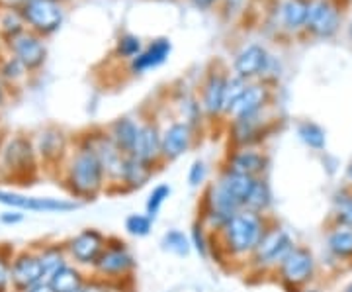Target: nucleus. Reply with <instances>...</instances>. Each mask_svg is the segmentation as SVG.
Returning a JSON list of instances; mask_svg holds the SVG:
<instances>
[{
    "instance_id": "obj_45",
    "label": "nucleus",
    "mask_w": 352,
    "mask_h": 292,
    "mask_svg": "<svg viewBox=\"0 0 352 292\" xmlns=\"http://www.w3.org/2000/svg\"><path fill=\"white\" fill-rule=\"evenodd\" d=\"M24 222V212H20V210H4L2 214H0V224L2 226H18V224H22Z\"/></svg>"
},
{
    "instance_id": "obj_54",
    "label": "nucleus",
    "mask_w": 352,
    "mask_h": 292,
    "mask_svg": "<svg viewBox=\"0 0 352 292\" xmlns=\"http://www.w3.org/2000/svg\"><path fill=\"white\" fill-rule=\"evenodd\" d=\"M61 2H63V0H61Z\"/></svg>"
},
{
    "instance_id": "obj_30",
    "label": "nucleus",
    "mask_w": 352,
    "mask_h": 292,
    "mask_svg": "<svg viewBox=\"0 0 352 292\" xmlns=\"http://www.w3.org/2000/svg\"><path fill=\"white\" fill-rule=\"evenodd\" d=\"M298 136H300V140H302L307 147H311L315 152H321V149L327 145L325 129L319 126V124H315V122H309V120L300 122V126H298Z\"/></svg>"
},
{
    "instance_id": "obj_46",
    "label": "nucleus",
    "mask_w": 352,
    "mask_h": 292,
    "mask_svg": "<svg viewBox=\"0 0 352 292\" xmlns=\"http://www.w3.org/2000/svg\"><path fill=\"white\" fill-rule=\"evenodd\" d=\"M198 10H212L215 4H219L221 0H190Z\"/></svg>"
},
{
    "instance_id": "obj_2",
    "label": "nucleus",
    "mask_w": 352,
    "mask_h": 292,
    "mask_svg": "<svg viewBox=\"0 0 352 292\" xmlns=\"http://www.w3.org/2000/svg\"><path fill=\"white\" fill-rule=\"evenodd\" d=\"M227 251L233 255H247L256 249L263 236L266 233L263 214L243 208L233 218H229L221 228Z\"/></svg>"
},
{
    "instance_id": "obj_11",
    "label": "nucleus",
    "mask_w": 352,
    "mask_h": 292,
    "mask_svg": "<svg viewBox=\"0 0 352 292\" xmlns=\"http://www.w3.org/2000/svg\"><path fill=\"white\" fill-rule=\"evenodd\" d=\"M47 280L45 269L41 265L39 253L22 251L12 257V286L14 291L25 292L39 282Z\"/></svg>"
},
{
    "instance_id": "obj_49",
    "label": "nucleus",
    "mask_w": 352,
    "mask_h": 292,
    "mask_svg": "<svg viewBox=\"0 0 352 292\" xmlns=\"http://www.w3.org/2000/svg\"><path fill=\"white\" fill-rule=\"evenodd\" d=\"M4 98H6V94H4V87H2V83H0V106L4 104Z\"/></svg>"
},
{
    "instance_id": "obj_47",
    "label": "nucleus",
    "mask_w": 352,
    "mask_h": 292,
    "mask_svg": "<svg viewBox=\"0 0 352 292\" xmlns=\"http://www.w3.org/2000/svg\"><path fill=\"white\" fill-rule=\"evenodd\" d=\"M25 292H55V289L51 286L47 280H43V282H39V284H36V286H32L30 291Z\"/></svg>"
},
{
    "instance_id": "obj_42",
    "label": "nucleus",
    "mask_w": 352,
    "mask_h": 292,
    "mask_svg": "<svg viewBox=\"0 0 352 292\" xmlns=\"http://www.w3.org/2000/svg\"><path fill=\"white\" fill-rule=\"evenodd\" d=\"M190 242H192V247H194L201 257H206V255H208V240H206V233H204L201 224H194Z\"/></svg>"
},
{
    "instance_id": "obj_37",
    "label": "nucleus",
    "mask_w": 352,
    "mask_h": 292,
    "mask_svg": "<svg viewBox=\"0 0 352 292\" xmlns=\"http://www.w3.org/2000/svg\"><path fill=\"white\" fill-rule=\"evenodd\" d=\"M153 218L147 214H129L126 218V231L133 238H147L151 233Z\"/></svg>"
},
{
    "instance_id": "obj_10",
    "label": "nucleus",
    "mask_w": 352,
    "mask_h": 292,
    "mask_svg": "<svg viewBox=\"0 0 352 292\" xmlns=\"http://www.w3.org/2000/svg\"><path fill=\"white\" fill-rule=\"evenodd\" d=\"M106 245L108 242L98 229H82L67 242V253L78 265H96Z\"/></svg>"
},
{
    "instance_id": "obj_22",
    "label": "nucleus",
    "mask_w": 352,
    "mask_h": 292,
    "mask_svg": "<svg viewBox=\"0 0 352 292\" xmlns=\"http://www.w3.org/2000/svg\"><path fill=\"white\" fill-rule=\"evenodd\" d=\"M266 126H268V120H264V112L231 120V140L239 147H249L254 141L263 140Z\"/></svg>"
},
{
    "instance_id": "obj_23",
    "label": "nucleus",
    "mask_w": 352,
    "mask_h": 292,
    "mask_svg": "<svg viewBox=\"0 0 352 292\" xmlns=\"http://www.w3.org/2000/svg\"><path fill=\"white\" fill-rule=\"evenodd\" d=\"M227 169L237 171L249 177H261L266 167H268V157L261 152H254L251 147H239L235 153L229 155V163Z\"/></svg>"
},
{
    "instance_id": "obj_36",
    "label": "nucleus",
    "mask_w": 352,
    "mask_h": 292,
    "mask_svg": "<svg viewBox=\"0 0 352 292\" xmlns=\"http://www.w3.org/2000/svg\"><path fill=\"white\" fill-rule=\"evenodd\" d=\"M331 253L337 257H352V231L349 229H337L329 236L327 240Z\"/></svg>"
},
{
    "instance_id": "obj_51",
    "label": "nucleus",
    "mask_w": 352,
    "mask_h": 292,
    "mask_svg": "<svg viewBox=\"0 0 352 292\" xmlns=\"http://www.w3.org/2000/svg\"><path fill=\"white\" fill-rule=\"evenodd\" d=\"M344 292H352V282L346 286V289H344Z\"/></svg>"
},
{
    "instance_id": "obj_5",
    "label": "nucleus",
    "mask_w": 352,
    "mask_h": 292,
    "mask_svg": "<svg viewBox=\"0 0 352 292\" xmlns=\"http://www.w3.org/2000/svg\"><path fill=\"white\" fill-rule=\"evenodd\" d=\"M25 25L38 36H50L63 24V2L61 0H28L20 8Z\"/></svg>"
},
{
    "instance_id": "obj_53",
    "label": "nucleus",
    "mask_w": 352,
    "mask_h": 292,
    "mask_svg": "<svg viewBox=\"0 0 352 292\" xmlns=\"http://www.w3.org/2000/svg\"><path fill=\"white\" fill-rule=\"evenodd\" d=\"M303 292H319V291H303Z\"/></svg>"
},
{
    "instance_id": "obj_35",
    "label": "nucleus",
    "mask_w": 352,
    "mask_h": 292,
    "mask_svg": "<svg viewBox=\"0 0 352 292\" xmlns=\"http://www.w3.org/2000/svg\"><path fill=\"white\" fill-rule=\"evenodd\" d=\"M143 51V41L135 34H122L116 41V55L122 59H135L139 53Z\"/></svg>"
},
{
    "instance_id": "obj_17",
    "label": "nucleus",
    "mask_w": 352,
    "mask_h": 292,
    "mask_svg": "<svg viewBox=\"0 0 352 292\" xmlns=\"http://www.w3.org/2000/svg\"><path fill=\"white\" fill-rule=\"evenodd\" d=\"M194 143V127L186 122H173L163 129V157L175 161Z\"/></svg>"
},
{
    "instance_id": "obj_21",
    "label": "nucleus",
    "mask_w": 352,
    "mask_h": 292,
    "mask_svg": "<svg viewBox=\"0 0 352 292\" xmlns=\"http://www.w3.org/2000/svg\"><path fill=\"white\" fill-rule=\"evenodd\" d=\"M34 147H36V153L43 163L55 165L65 157L67 136L59 127H45L38 134V138L34 141Z\"/></svg>"
},
{
    "instance_id": "obj_29",
    "label": "nucleus",
    "mask_w": 352,
    "mask_h": 292,
    "mask_svg": "<svg viewBox=\"0 0 352 292\" xmlns=\"http://www.w3.org/2000/svg\"><path fill=\"white\" fill-rule=\"evenodd\" d=\"M25 32V20L22 12L18 8H8L2 6L0 8V36L6 41H12L20 34Z\"/></svg>"
},
{
    "instance_id": "obj_39",
    "label": "nucleus",
    "mask_w": 352,
    "mask_h": 292,
    "mask_svg": "<svg viewBox=\"0 0 352 292\" xmlns=\"http://www.w3.org/2000/svg\"><path fill=\"white\" fill-rule=\"evenodd\" d=\"M12 286V259L0 249V292H8Z\"/></svg>"
},
{
    "instance_id": "obj_19",
    "label": "nucleus",
    "mask_w": 352,
    "mask_h": 292,
    "mask_svg": "<svg viewBox=\"0 0 352 292\" xmlns=\"http://www.w3.org/2000/svg\"><path fill=\"white\" fill-rule=\"evenodd\" d=\"M133 267H135L133 255L124 247V243L106 245L104 253L94 265V269L104 277H122V275H127Z\"/></svg>"
},
{
    "instance_id": "obj_41",
    "label": "nucleus",
    "mask_w": 352,
    "mask_h": 292,
    "mask_svg": "<svg viewBox=\"0 0 352 292\" xmlns=\"http://www.w3.org/2000/svg\"><path fill=\"white\" fill-rule=\"evenodd\" d=\"M206 178H208V167H206V163H204L201 159L194 161L188 171L190 187H194V189H196V187H200V185L206 182Z\"/></svg>"
},
{
    "instance_id": "obj_13",
    "label": "nucleus",
    "mask_w": 352,
    "mask_h": 292,
    "mask_svg": "<svg viewBox=\"0 0 352 292\" xmlns=\"http://www.w3.org/2000/svg\"><path fill=\"white\" fill-rule=\"evenodd\" d=\"M8 48L12 51L14 59H18L28 71H36V69H39L41 65L45 63L47 48H45L41 36H38V34L32 32V30L20 34V36L14 38L12 41H8Z\"/></svg>"
},
{
    "instance_id": "obj_6",
    "label": "nucleus",
    "mask_w": 352,
    "mask_h": 292,
    "mask_svg": "<svg viewBox=\"0 0 352 292\" xmlns=\"http://www.w3.org/2000/svg\"><path fill=\"white\" fill-rule=\"evenodd\" d=\"M342 22V10L337 0H309L305 32L315 38H333Z\"/></svg>"
},
{
    "instance_id": "obj_48",
    "label": "nucleus",
    "mask_w": 352,
    "mask_h": 292,
    "mask_svg": "<svg viewBox=\"0 0 352 292\" xmlns=\"http://www.w3.org/2000/svg\"><path fill=\"white\" fill-rule=\"evenodd\" d=\"M78 292H108V291H106L104 286H100V284H96V282H92V284H88L87 282V284H85V286H82Z\"/></svg>"
},
{
    "instance_id": "obj_9",
    "label": "nucleus",
    "mask_w": 352,
    "mask_h": 292,
    "mask_svg": "<svg viewBox=\"0 0 352 292\" xmlns=\"http://www.w3.org/2000/svg\"><path fill=\"white\" fill-rule=\"evenodd\" d=\"M294 247L296 245L284 229H266L252 257L258 267H278Z\"/></svg>"
},
{
    "instance_id": "obj_40",
    "label": "nucleus",
    "mask_w": 352,
    "mask_h": 292,
    "mask_svg": "<svg viewBox=\"0 0 352 292\" xmlns=\"http://www.w3.org/2000/svg\"><path fill=\"white\" fill-rule=\"evenodd\" d=\"M0 73H2V76H4L6 81H10V83H16V81L24 79L25 73H28V69H25L24 65L20 63L18 59L10 57V59H8L6 63L2 65Z\"/></svg>"
},
{
    "instance_id": "obj_50",
    "label": "nucleus",
    "mask_w": 352,
    "mask_h": 292,
    "mask_svg": "<svg viewBox=\"0 0 352 292\" xmlns=\"http://www.w3.org/2000/svg\"><path fill=\"white\" fill-rule=\"evenodd\" d=\"M346 177H349V180H352V163L349 165V169H346Z\"/></svg>"
},
{
    "instance_id": "obj_52",
    "label": "nucleus",
    "mask_w": 352,
    "mask_h": 292,
    "mask_svg": "<svg viewBox=\"0 0 352 292\" xmlns=\"http://www.w3.org/2000/svg\"><path fill=\"white\" fill-rule=\"evenodd\" d=\"M349 36H351V39H352V22H351V25H349Z\"/></svg>"
},
{
    "instance_id": "obj_20",
    "label": "nucleus",
    "mask_w": 352,
    "mask_h": 292,
    "mask_svg": "<svg viewBox=\"0 0 352 292\" xmlns=\"http://www.w3.org/2000/svg\"><path fill=\"white\" fill-rule=\"evenodd\" d=\"M173 53V43L168 38H157L151 41L147 48H143V51L139 53L135 59L129 61V71L133 75H143L151 69H157L170 57Z\"/></svg>"
},
{
    "instance_id": "obj_12",
    "label": "nucleus",
    "mask_w": 352,
    "mask_h": 292,
    "mask_svg": "<svg viewBox=\"0 0 352 292\" xmlns=\"http://www.w3.org/2000/svg\"><path fill=\"white\" fill-rule=\"evenodd\" d=\"M227 81H229V73L221 67L212 69L204 85H201V110L208 118H215V116L223 114L226 108V90Z\"/></svg>"
},
{
    "instance_id": "obj_25",
    "label": "nucleus",
    "mask_w": 352,
    "mask_h": 292,
    "mask_svg": "<svg viewBox=\"0 0 352 292\" xmlns=\"http://www.w3.org/2000/svg\"><path fill=\"white\" fill-rule=\"evenodd\" d=\"M256 177H249V175H243V173H237V171H231V169H226L219 178H217V182L226 189L237 202L245 208L247 206V200H249V196H251L252 189H254V185H256Z\"/></svg>"
},
{
    "instance_id": "obj_4",
    "label": "nucleus",
    "mask_w": 352,
    "mask_h": 292,
    "mask_svg": "<svg viewBox=\"0 0 352 292\" xmlns=\"http://www.w3.org/2000/svg\"><path fill=\"white\" fill-rule=\"evenodd\" d=\"M0 204L20 210V212H38V214H69L78 210L82 204L71 198H53V196H30L24 192L0 189Z\"/></svg>"
},
{
    "instance_id": "obj_32",
    "label": "nucleus",
    "mask_w": 352,
    "mask_h": 292,
    "mask_svg": "<svg viewBox=\"0 0 352 292\" xmlns=\"http://www.w3.org/2000/svg\"><path fill=\"white\" fill-rule=\"evenodd\" d=\"M161 245H163L164 251H170V253L178 255V257H188L190 249H192L190 238L180 229H168L163 236Z\"/></svg>"
},
{
    "instance_id": "obj_43",
    "label": "nucleus",
    "mask_w": 352,
    "mask_h": 292,
    "mask_svg": "<svg viewBox=\"0 0 352 292\" xmlns=\"http://www.w3.org/2000/svg\"><path fill=\"white\" fill-rule=\"evenodd\" d=\"M337 218H339L340 224L352 226V196H346V198L340 200L339 210H337Z\"/></svg>"
},
{
    "instance_id": "obj_7",
    "label": "nucleus",
    "mask_w": 352,
    "mask_h": 292,
    "mask_svg": "<svg viewBox=\"0 0 352 292\" xmlns=\"http://www.w3.org/2000/svg\"><path fill=\"white\" fill-rule=\"evenodd\" d=\"M272 63L274 59L264 45L247 43L237 51L233 59V73L252 83L254 79H266V73H270Z\"/></svg>"
},
{
    "instance_id": "obj_26",
    "label": "nucleus",
    "mask_w": 352,
    "mask_h": 292,
    "mask_svg": "<svg viewBox=\"0 0 352 292\" xmlns=\"http://www.w3.org/2000/svg\"><path fill=\"white\" fill-rule=\"evenodd\" d=\"M139 124L131 118H118L112 126L108 127V136L116 143V147L124 155H131L133 145L138 140Z\"/></svg>"
},
{
    "instance_id": "obj_34",
    "label": "nucleus",
    "mask_w": 352,
    "mask_h": 292,
    "mask_svg": "<svg viewBox=\"0 0 352 292\" xmlns=\"http://www.w3.org/2000/svg\"><path fill=\"white\" fill-rule=\"evenodd\" d=\"M249 87V81L241 79L235 73L229 75V81H227V90H226V108H223V116H231L235 104L239 102V98L245 94V90Z\"/></svg>"
},
{
    "instance_id": "obj_38",
    "label": "nucleus",
    "mask_w": 352,
    "mask_h": 292,
    "mask_svg": "<svg viewBox=\"0 0 352 292\" xmlns=\"http://www.w3.org/2000/svg\"><path fill=\"white\" fill-rule=\"evenodd\" d=\"M170 192L173 189L168 187V185H157L155 189L149 194V198H147V216L155 218L159 212H161V208H163V204L166 202V198L170 196Z\"/></svg>"
},
{
    "instance_id": "obj_14",
    "label": "nucleus",
    "mask_w": 352,
    "mask_h": 292,
    "mask_svg": "<svg viewBox=\"0 0 352 292\" xmlns=\"http://www.w3.org/2000/svg\"><path fill=\"white\" fill-rule=\"evenodd\" d=\"M315 257L309 249L294 247L280 263V277L288 286H302L314 277Z\"/></svg>"
},
{
    "instance_id": "obj_8",
    "label": "nucleus",
    "mask_w": 352,
    "mask_h": 292,
    "mask_svg": "<svg viewBox=\"0 0 352 292\" xmlns=\"http://www.w3.org/2000/svg\"><path fill=\"white\" fill-rule=\"evenodd\" d=\"M82 143L98 155L102 167L106 171V177L116 178V180L122 182L127 155H124L116 147V143L110 140L108 132H92V134H88L87 138L82 140Z\"/></svg>"
},
{
    "instance_id": "obj_28",
    "label": "nucleus",
    "mask_w": 352,
    "mask_h": 292,
    "mask_svg": "<svg viewBox=\"0 0 352 292\" xmlns=\"http://www.w3.org/2000/svg\"><path fill=\"white\" fill-rule=\"evenodd\" d=\"M153 175V167L135 159L133 155H127L126 165H124V175L122 182H126L129 189H141L149 182Z\"/></svg>"
},
{
    "instance_id": "obj_15",
    "label": "nucleus",
    "mask_w": 352,
    "mask_h": 292,
    "mask_svg": "<svg viewBox=\"0 0 352 292\" xmlns=\"http://www.w3.org/2000/svg\"><path fill=\"white\" fill-rule=\"evenodd\" d=\"M241 210H243V206L219 182H215L208 189V194H206V216L215 228H223L227 220L235 216Z\"/></svg>"
},
{
    "instance_id": "obj_3",
    "label": "nucleus",
    "mask_w": 352,
    "mask_h": 292,
    "mask_svg": "<svg viewBox=\"0 0 352 292\" xmlns=\"http://www.w3.org/2000/svg\"><path fill=\"white\" fill-rule=\"evenodd\" d=\"M38 169V153L34 141L14 136L0 147V173L10 178L30 177Z\"/></svg>"
},
{
    "instance_id": "obj_1",
    "label": "nucleus",
    "mask_w": 352,
    "mask_h": 292,
    "mask_svg": "<svg viewBox=\"0 0 352 292\" xmlns=\"http://www.w3.org/2000/svg\"><path fill=\"white\" fill-rule=\"evenodd\" d=\"M106 171L102 167L98 155L80 143V147L69 159V165L65 169V180L73 196L78 200L94 198L104 189Z\"/></svg>"
},
{
    "instance_id": "obj_31",
    "label": "nucleus",
    "mask_w": 352,
    "mask_h": 292,
    "mask_svg": "<svg viewBox=\"0 0 352 292\" xmlns=\"http://www.w3.org/2000/svg\"><path fill=\"white\" fill-rule=\"evenodd\" d=\"M270 204H272V192H270V187H268V182H266L264 178H258L245 208L251 210V212H256V214H263V212H266V210L270 208Z\"/></svg>"
},
{
    "instance_id": "obj_33",
    "label": "nucleus",
    "mask_w": 352,
    "mask_h": 292,
    "mask_svg": "<svg viewBox=\"0 0 352 292\" xmlns=\"http://www.w3.org/2000/svg\"><path fill=\"white\" fill-rule=\"evenodd\" d=\"M65 257H67L65 249L59 247V245H45L43 251H39V259H41V265L45 269V277L47 279L55 271H59L63 265H67Z\"/></svg>"
},
{
    "instance_id": "obj_18",
    "label": "nucleus",
    "mask_w": 352,
    "mask_h": 292,
    "mask_svg": "<svg viewBox=\"0 0 352 292\" xmlns=\"http://www.w3.org/2000/svg\"><path fill=\"white\" fill-rule=\"evenodd\" d=\"M270 101H272V90L266 83H249L245 94L241 96L239 102L233 108V112H231V120L261 114L266 110Z\"/></svg>"
},
{
    "instance_id": "obj_44",
    "label": "nucleus",
    "mask_w": 352,
    "mask_h": 292,
    "mask_svg": "<svg viewBox=\"0 0 352 292\" xmlns=\"http://www.w3.org/2000/svg\"><path fill=\"white\" fill-rule=\"evenodd\" d=\"M247 2H249V0H221L219 4H221V10H223V14H226L227 18H233L235 14H239L245 10Z\"/></svg>"
},
{
    "instance_id": "obj_24",
    "label": "nucleus",
    "mask_w": 352,
    "mask_h": 292,
    "mask_svg": "<svg viewBox=\"0 0 352 292\" xmlns=\"http://www.w3.org/2000/svg\"><path fill=\"white\" fill-rule=\"evenodd\" d=\"M309 12V0H284L278 6V20L280 28L286 30L288 34H298L305 30Z\"/></svg>"
},
{
    "instance_id": "obj_16",
    "label": "nucleus",
    "mask_w": 352,
    "mask_h": 292,
    "mask_svg": "<svg viewBox=\"0 0 352 292\" xmlns=\"http://www.w3.org/2000/svg\"><path fill=\"white\" fill-rule=\"evenodd\" d=\"M131 155L151 167L159 161V157H163V132L155 122L139 124L138 140Z\"/></svg>"
},
{
    "instance_id": "obj_27",
    "label": "nucleus",
    "mask_w": 352,
    "mask_h": 292,
    "mask_svg": "<svg viewBox=\"0 0 352 292\" xmlns=\"http://www.w3.org/2000/svg\"><path fill=\"white\" fill-rule=\"evenodd\" d=\"M55 292H78L87 282L82 279V273L73 265H63L59 271H55L47 279Z\"/></svg>"
}]
</instances>
